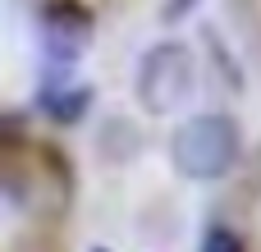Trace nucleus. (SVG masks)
Wrapping results in <instances>:
<instances>
[{
    "instance_id": "nucleus-5",
    "label": "nucleus",
    "mask_w": 261,
    "mask_h": 252,
    "mask_svg": "<svg viewBox=\"0 0 261 252\" xmlns=\"http://www.w3.org/2000/svg\"><path fill=\"white\" fill-rule=\"evenodd\" d=\"M202 252H248V248H243V239L229 225H211L206 239H202Z\"/></svg>"
},
{
    "instance_id": "nucleus-4",
    "label": "nucleus",
    "mask_w": 261,
    "mask_h": 252,
    "mask_svg": "<svg viewBox=\"0 0 261 252\" xmlns=\"http://www.w3.org/2000/svg\"><path fill=\"white\" fill-rule=\"evenodd\" d=\"M37 106L55 124H78L87 115V106H92V87L87 83H46L37 92Z\"/></svg>"
},
{
    "instance_id": "nucleus-3",
    "label": "nucleus",
    "mask_w": 261,
    "mask_h": 252,
    "mask_svg": "<svg viewBox=\"0 0 261 252\" xmlns=\"http://www.w3.org/2000/svg\"><path fill=\"white\" fill-rule=\"evenodd\" d=\"M96 32V18L83 0H46L41 9V46L50 64H78Z\"/></svg>"
},
{
    "instance_id": "nucleus-2",
    "label": "nucleus",
    "mask_w": 261,
    "mask_h": 252,
    "mask_svg": "<svg viewBox=\"0 0 261 252\" xmlns=\"http://www.w3.org/2000/svg\"><path fill=\"white\" fill-rule=\"evenodd\" d=\"M133 92H138V106L147 115L179 110L188 101V92H193V55H188V46L184 41H156L138 64Z\"/></svg>"
},
{
    "instance_id": "nucleus-1",
    "label": "nucleus",
    "mask_w": 261,
    "mask_h": 252,
    "mask_svg": "<svg viewBox=\"0 0 261 252\" xmlns=\"http://www.w3.org/2000/svg\"><path fill=\"white\" fill-rule=\"evenodd\" d=\"M243 156V129L234 115L206 110L184 119V129L174 133V170L184 179H220L239 165Z\"/></svg>"
},
{
    "instance_id": "nucleus-6",
    "label": "nucleus",
    "mask_w": 261,
    "mask_h": 252,
    "mask_svg": "<svg viewBox=\"0 0 261 252\" xmlns=\"http://www.w3.org/2000/svg\"><path fill=\"white\" fill-rule=\"evenodd\" d=\"M193 5H197V0H170V5L161 9V18H165V23H179V14H188Z\"/></svg>"
}]
</instances>
